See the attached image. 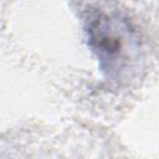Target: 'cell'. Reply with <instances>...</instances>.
I'll return each instance as SVG.
<instances>
[{
    "label": "cell",
    "mask_w": 159,
    "mask_h": 159,
    "mask_svg": "<svg viewBox=\"0 0 159 159\" xmlns=\"http://www.w3.org/2000/svg\"><path fill=\"white\" fill-rule=\"evenodd\" d=\"M84 32L101 71L111 80H124L139 61V39L127 17L108 9H92L84 17Z\"/></svg>",
    "instance_id": "1"
}]
</instances>
